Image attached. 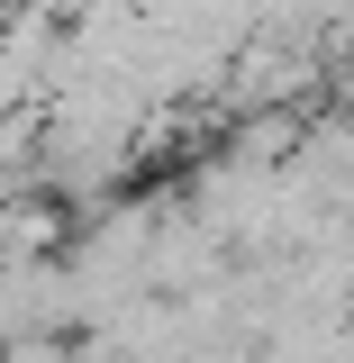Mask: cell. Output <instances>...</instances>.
Here are the masks:
<instances>
[{"mask_svg":"<svg viewBox=\"0 0 354 363\" xmlns=\"http://www.w3.org/2000/svg\"><path fill=\"white\" fill-rule=\"evenodd\" d=\"M0 363H73V336H9Z\"/></svg>","mask_w":354,"mask_h":363,"instance_id":"1","label":"cell"}]
</instances>
